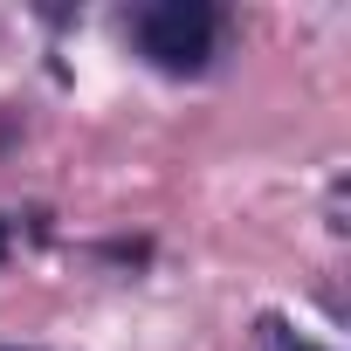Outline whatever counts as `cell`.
I'll return each instance as SVG.
<instances>
[{"label":"cell","instance_id":"277c9868","mask_svg":"<svg viewBox=\"0 0 351 351\" xmlns=\"http://www.w3.org/2000/svg\"><path fill=\"white\" fill-rule=\"evenodd\" d=\"M0 351H35V344H0Z\"/></svg>","mask_w":351,"mask_h":351},{"label":"cell","instance_id":"7a4b0ae2","mask_svg":"<svg viewBox=\"0 0 351 351\" xmlns=\"http://www.w3.org/2000/svg\"><path fill=\"white\" fill-rule=\"evenodd\" d=\"M255 351H330V344H317V337H303L289 317L262 310V317H255Z\"/></svg>","mask_w":351,"mask_h":351},{"label":"cell","instance_id":"3957f363","mask_svg":"<svg viewBox=\"0 0 351 351\" xmlns=\"http://www.w3.org/2000/svg\"><path fill=\"white\" fill-rule=\"evenodd\" d=\"M0 255H8V221H0Z\"/></svg>","mask_w":351,"mask_h":351},{"label":"cell","instance_id":"6da1fadb","mask_svg":"<svg viewBox=\"0 0 351 351\" xmlns=\"http://www.w3.org/2000/svg\"><path fill=\"white\" fill-rule=\"evenodd\" d=\"M131 49L165 69V76H200L214 56H221V35H228V14L214 8V0H152V8H138L131 21Z\"/></svg>","mask_w":351,"mask_h":351}]
</instances>
